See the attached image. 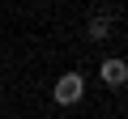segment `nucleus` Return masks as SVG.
Segmentation results:
<instances>
[{
  "instance_id": "obj_1",
  "label": "nucleus",
  "mask_w": 128,
  "mask_h": 119,
  "mask_svg": "<svg viewBox=\"0 0 128 119\" xmlns=\"http://www.w3.org/2000/svg\"><path fill=\"white\" fill-rule=\"evenodd\" d=\"M51 98H56L60 106H77V102L86 98V77H81V72H60V81L51 85Z\"/></svg>"
},
{
  "instance_id": "obj_2",
  "label": "nucleus",
  "mask_w": 128,
  "mask_h": 119,
  "mask_svg": "<svg viewBox=\"0 0 128 119\" xmlns=\"http://www.w3.org/2000/svg\"><path fill=\"white\" fill-rule=\"evenodd\" d=\"M98 81H102V85H111V89L128 85V60H120V55H107L102 64H98Z\"/></svg>"
},
{
  "instance_id": "obj_3",
  "label": "nucleus",
  "mask_w": 128,
  "mask_h": 119,
  "mask_svg": "<svg viewBox=\"0 0 128 119\" xmlns=\"http://www.w3.org/2000/svg\"><path fill=\"white\" fill-rule=\"evenodd\" d=\"M86 34H90L94 43H107V38H111V17H107V13H98V17H90V26H86Z\"/></svg>"
},
{
  "instance_id": "obj_4",
  "label": "nucleus",
  "mask_w": 128,
  "mask_h": 119,
  "mask_svg": "<svg viewBox=\"0 0 128 119\" xmlns=\"http://www.w3.org/2000/svg\"><path fill=\"white\" fill-rule=\"evenodd\" d=\"M13 119H17V115H13Z\"/></svg>"
}]
</instances>
